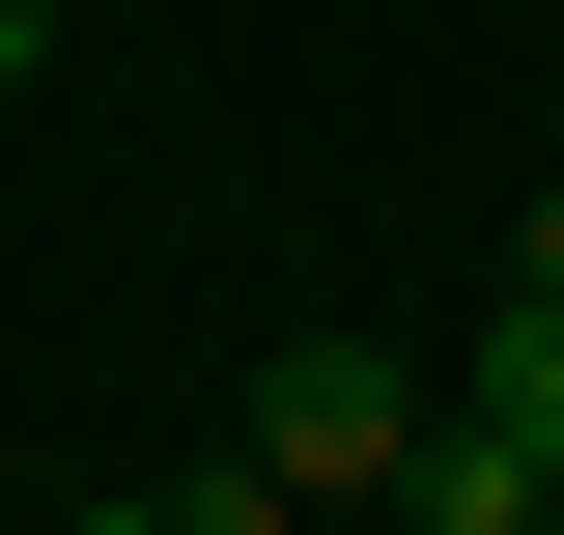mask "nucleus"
<instances>
[{
  "instance_id": "obj_1",
  "label": "nucleus",
  "mask_w": 564,
  "mask_h": 535,
  "mask_svg": "<svg viewBox=\"0 0 564 535\" xmlns=\"http://www.w3.org/2000/svg\"><path fill=\"white\" fill-rule=\"evenodd\" d=\"M395 507H423V535H536V507H564V479H536V451H508V423H423V451H395Z\"/></svg>"
},
{
  "instance_id": "obj_2",
  "label": "nucleus",
  "mask_w": 564,
  "mask_h": 535,
  "mask_svg": "<svg viewBox=\"0 0 564 535\" xmlns=\"http://www.w3.org/2000/svg\"><path fill=\"white\" fill-rule=\"evenodd\" d=\"M452 423H508V451L564 479V282H508V338H480V395H452Z\"/></svg>"
},
{
  "instance_id": "obj_3",
  "label": "nucleus",
  "mask_w": 564,
  "mask_h": 535,
  "mask_svg": "<svg viewBox=\"0 0 564 535\" xmlns=\"http://www.w3.org/2000/svg\"><path fill=\"white\" fill-rule=\"evenodd\" d=\"M29 57H57V0H0V85H29Z\"/></svg>"
},
{
  "instance_id": "obj_4",
  "label": "nucleus",
  "mask_w": 564,
  "mask_h": 535,
  "mask_svg": "<svg viewBox=\"0 0 564 535\" xmlns=\"http://www.w3.org/2000/svg\"><path fill=\"white\" fill-rule=\"evenodd\" d=\"M536 535H564V507H536Z\"/></svg>"
}]
</instances>
